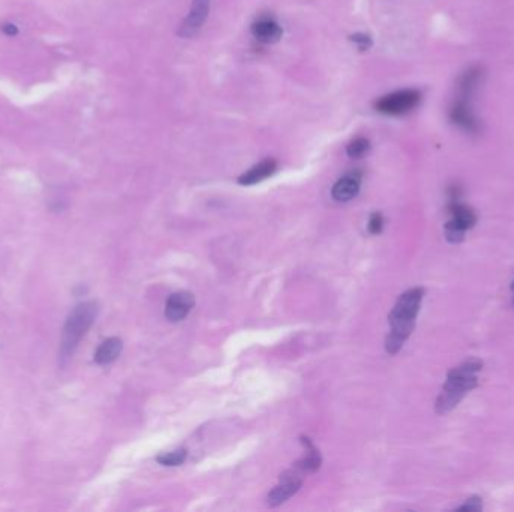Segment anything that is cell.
Wrapping results in <instances>:
<instances>
[{"instance_id":"obj_1","label":"cell","mask_w":514,"mask_h":512,"mask_svg":"<svg viewBox=\"0 0 514 512\" xmlns=\"http://www.w3.org/2000/svg\"><path fill=\"white\" fill-rule=\"evenodd\" d=\"M424 299V288L414 287L403 293L390 313L391 330L385 341V349L390 355H396L411 337L415 328V320L420 313L421 302Z\"/></svg>"},{"instance_id":"obj_2","label":"cell","mask_w":514,"mask_h":512,"mask_svg":"<svg viewBox=\"0 0 514 512\" xmlns=\"http://www.w3.org/2000/svg\"><path fill=\"white\" fill-rule=\"evenodd\" d=\"M481 370L483 360L471 358L448 371L445 383H443L441 394L436 398L435 410L438 415L450 414L452 409L459 406L466 394L478 386V374Z\"/></svg>"},{"instance_id":"obj_3","label":"cell","mask_w":514,"mask_h":512,"mask_svg":"<svg viewBox=\"0 0 514 512\" xmlns=\"http://www.w3.org/2000/svg\"><path fill=\"white\" fill-rule=\"evenodd\" d=\"M98 311H99L98 304L89 300V302L78 304L71 313H69L62 330V339H60V350H59V359L64 365L66 364V360L73 358L80 341H82V338L86 335L90 326L94 325L98 316Z\"/></svg>"},{"instance_id":"obj_4","label":"cell","mask_w":514,"mask_h":512,"mask_svg":"<svg viewBox=\"0 0 514 512\" xmlns=\"http://www.w3.org/2000/svg\"><path fill=\"white\" fill-rule=\"evenodd\" d=\"M450 219L447 221L443 233L450 244H460L465 239L468 230L473 228L477 224V214L473 209L460 202V198L450 200L448 203Z\"/></svg>"},{"instance_id":"obj_5","label":"cell","mask_w":514,"mask_h":512,"mask_svg":"<svg viewBox=\"0 0 514 512\" xmlns=\"http://www.w3.org/2000/svg\"><path fill=\"white\" fill-rule=\"evenodd\" d=\"M421 103V92L417 89H403L382 96L376 103V110L384 115L400 116L412 112Z\"/></svg>"},{"instance_id":"obj_6","label":"cell","mask_w":514,"mask_h":512,"mask_svg":"<svg viewBox=\"0 0 514 512\" xmlns=\"http://www.w3.org/2000/svg\"><path fill=\"white\" fill-rule=\"evenodd\" d=\"M301 487H302V476L298 469L285 471V474L280 476L278 485L272 488V491L268 495V505L278 506L281 504H285L287 499L298 493V490Z\"/></svg>"},{"instance_id":"obj_7","label":"cell","mask_w":514,"mask_h":512,"mask_svg":"<svg viewBox=\"0 0 514 512\" xmlns=\"http://www.w3.org/2000/svg\"><path fill=\"white\" fill-rule=\"evenodd\" d=\"M450 120L469 134H477L480 131V120L477 119L476 113L472 112L471 99L457 96L450 108Z\"/></svg>"},{"instance_id":"obj_8","label":"cell","mask_w":514,"mask_h":512,"mask_svg":"<svg viewBox=\"0 0 514 512\" xmlns=\"http://www.w3.org/2000/svg\"><path fill=\"white\" fill-rule=\"evenodd\" d=\"M209 8H210V0H193L190 14L187 15L184 23L179 27V32H178L179 36L188 38V36H193L194 34H197L200 27L204 26V23L206 22Z\"/></svg>"},{"instance_id":"obj_9","label":"cell","mask_w":514,"mask_h":512,"mask_svg":"<svg viewBox=\"0 0 514 512\" xmlns=\"http://www.w3.org/2000/svg\"><path fill=\"white\" fill-rule=\"evenodd\" d=\"M196 304L194 296L190 292L173 293L166 302V317L170 322H180L184 320Z\"/></svg>"},{"instance_id":"obj_10","label":"cell","mask_w":514,"mask_h":512,"mask_svg":"<svg viewBox=\"0 0 514 512\" xmlns=\"http://www.w3.org/2000/svg\"><path fill=\"white\" fill-rule=\"evenodd\" d=\"M359 186H361V175L359 173H349L346 176H343L341 179H338L336 185L332 186V198L336 202L340 203H346L349 200L355 198L359 193Z\"/></svg>"},{"instance_id":"obj_11","label":"cell","mask_w":514,"mask_h":512,"mask_svg":"<svg viewBox=\"0 0 514 512\" xmlns=\"http://www.w3.org/2000/svg\"><path fill=\"white\" fill-rule=\"evenodd\" d=\"M277 168H278L277 161H274V159H265V161H262L256 164L255 167H251L244 175H241L238 179V184L245 185V186L256 185L262 182V180L271 177L277 172Z\"/></svg>"},{"instance_id":"obj_12","label":"cell","mask_w":514,"mask_h":512,"mask_svg":"<svg viewBox=\"0 0 514 512\" xmlns=\"http://www.w3.org/2000/svg\"><path fill=\"white\" fill-rule=\"evenodd\" d=\"M251 34L257 41L264 44H276L283 36V29L274 20L264 18L251 26Z\"/></svg>"},{"instance_id":"obj_13","label":"cell","mask_w":514,"mask_h":512,"mask_svg":"<svg viewBox=\"0 0 514 512\" xmlns=\"http://www.w3.org/2000/svg\"><path fill=\"white\" fill-rule=\"evenodd\" d=\"M122 349H124L122 339L117 337L107 338L95 351V363L99 365L112 364L113 360H116L119 355L122 353Z\"/></svg>"},{"instance_id":"obj_14","label":"cell","mask_w":514,"mask_h":512,"mask_svg":"<svg viewBox=\"0 0 514 512\" xmlns=\"http://www.w3.org/2000/svg\"><path fill=\"white\" fill-rule=\"evenodd\" d=\"M481 78H483V68L480 66L468 68L459 78V86H457L459 98L471 99L473 92H476V89L481 83Z\"/></svg>"},{"instance_id":"obj_15","label":"cell","mask_w":514,"mask_h":512,"mask_svg":"<svg viewBox=\"0 0 514 512\" xmlns=\"http://www.w3.org/2000/svg\"><path fill=\"white\" fill-rule=\"evenodd\" d=\"M302 444L307 446V455L302 458L301 461H298L297 469L299 471H306V474H311V471H316L320 466V455L319 451L313 446V444L308 439H302Z\"/></svg>"},{"instance_id":"obj_16","label":"cell","mask_w":514,"mask_h":512,"mask_svg":"<svg viewBox=\"0 0 514 512\" xmlns=\"http://www.w3.org/2000/svg\"><path fill=\"white\" fill-rule=\"evenodd\" d=\"M187 458V451L185 449H176L171 451V453H166L163 455L157 457V461L159 465L163 466H180Z\"/></svg>"},{"instance_id":"obj_17","label":"cell","mask_w":514,"mask_h":512,"mask_svg":"<svg viewBox=\"0 0 514 512\" xmlns=\"http://www.w3.org/2000/svg\"><path fill=\"white\" fill-rule=\"evenodd\" d=\"M369 150H370V142H369V140L359 137V138H355L354 142L349 143V146L346 149V152H348V156L349 158L358 159V158L364 156L369 152Z\"/></svg>"},{"instance_id":"obj_18","label":"cell","mask_w":514,"mask_h":512,"mask_svg":"<svg viewBox=\"0 0 514 512\" xmlns=\"http://www.w3.org/2000/svg\"><path fill=\"white\" fill-rule=\"evenodd\" d=\"M483 509V499L480 496H472L463 502V505L457 508V511H468V512H478Z\"/></svg>"},{"instance_id":"obj_19","label":"cell","mask_w":514,"mask_h":512,"mask_svg":"<svg viewBox=\"0 0 514 512\" xmlns=\"http://www.w3.org/2000/svg\"><path fill=\"white\" fill-rule=\"evenodd\" d=\"M350 41L357 45V48L359 52H367V50L371 47V38L366 34H355L350 36Z\"/></svg>"},{"instance_id":"obj_20","label":"cell","mask_w":514,"mask_h":512,"mask_svg":"<svg viewBox=\"0 0 514 512\" xmlns=\"http://www.w3.org/2000/svg\"><path fill=\"white\" fill-rule=\"evenodd\" d=\"M382 228H384V218L379 212H375L369 219V232L371 235H379Z\"/></svg>"},{"instance_id":"obj_21","label":"cell","mask_w":514,"mask_h":512,"mask_svg":"<svg viewBox=\"0 0 514 512\" xmlns=\"http://www.w3.org/2000/svg\"><path fill=\"white\" fill-rule=\"evenodd\" d=\"M2 32L5 35H8V36H15L18 34V29L14 24H3L2 26Z\"/></svg>"},{"instance_id":"obj_22","label":"cell","mask_w":514,"mask_h":512,"mask_svg":"<svg viewBox=\"0 0 514 512\" xmlns=\"http://www.w3.org/2000/svg\"><path fill=\"white\" fill-rule=\"evenodd\" d=\"M511 293H513V305H514V279H513V283H511Z\"/></svg>"}]
</instances>
